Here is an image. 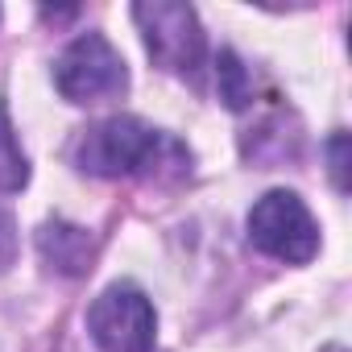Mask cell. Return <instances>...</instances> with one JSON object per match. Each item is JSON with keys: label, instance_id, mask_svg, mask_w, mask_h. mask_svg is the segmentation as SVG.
I'll return each mask as SVG.
<instances>
[{"label": "cell", "instance_id": "cell-1", "mask_svg": "<svg viewBox=\"0 0 352 352\" xmlns=\"http://www.w3.org/2000/svg\"><path fill=\"white\" fill-rule=\"evenodd\" d=\"M75 166L96 179H129V174H145V179H162V174H187L191 153L174 141L170 133L137 120V116H108L75 137L71 149Z\"/></svg>", "mask_w": 352, "mask_h": 352}, {"label": "cell", "instance_id": "cell-2", "mask_svg": "<svg viewBox=\"0 0 352 352\" xmlns=\"http://www.w3.org/2000/svg\"><path fill=\"white\" fill-rule=\"evenodd\" d=\"M133 21L141 30L149 58L162 71L187 79L204 67L208 42L191 5H183V0H141V5H133Z\"/></svg>", "mask_w": 352, "mask_h": 352}, {"label": "cell", "instance_id": "cell-3", "mask_svg": "<svg viewBox=\"0 0 352 352\" xmlns=\"http://www.w3.org/2000/svg\"><path fill=\"white\" fill-rule=\"evenodd\" d=\"M249 241L286 265H307L319 253V228L294 191H265L249 212Z\"/></svg>", "mask_w": 352, "mask_h": 352}, {"label": "cell", "instance_id": "cell-4", "mask_svg": "<svg viewBox=\"0 0 352 352\" xmlns=\"http://www.w3.org/2000/svg\"><path fill=\"white\" fill-rule=\"evenodd\" d=\"M54 87L71 104H100L129 87V71L104 34H79L54 63Z\"/></svg>", "mask_w": 352, "mask_h": 352}, {"label": "cell", "instance_id": "cell-5", "mask_svg": "<svg viewBox=\"0 0 352 352\" xmlns=\"http://www.w3.org/2000/svg\"><path fill=\"white\" fill-rule=\"evenodd\" d=\"M87 331L104 352H149L157 315H153V302L145 298V290L116 282L87 307Z\"/></svg>", "mask_w": 352, "mask_h": 352}, {"label": "cell", "instance_id": "cell-6", "mask_svg": "<svg viewBox=\"0 0 352 352\" xmlns=\"http://www.w3.org/2000/svg\"><path fill=\"white\" fill-rule=\"evenodd\" d=\"M38 253H42V261H46L54 274H63V278H83V274L96 265L100 245H96V236H91L87 228H79V224L46 220V224L38 228Z\"/></svg>", "mask_w": 352, "mask_h": 352}, {"label": "cell", "instance_id": "cell-7", "mask_svg": "<svg viewBox=\"0 0 352 352\" xmlns=\"http://www.w3.org/2000/svg\"><path fill=\"white\" fill-rule=\"evenodd\" d=\"M25 183H30V157L17 141L9 108L0 104V195H17Z\"/></svg>", "mask_w": 352, "mask_h": 352}, {"label": "cell", "instance_id": "cell-8", "mask_svg": "<svg viewBox=\"0 0 352 352\" xmlns=\"http://www.w3.org/2000/svg\"><path fill=\"white\" fill-rule=\"evenodd\" d=\"M216 83H220V100H224L232 112L249 108V100H253V79H249L245 63H241L232 50H220V58H216Z\"/></svg>", "mask_w": 352, "mask_h": 352}, {"label": "cell", "instance_id": "cell-9", "mask_svg": "<svg viewBox=\"0 0 352 352\" xmlns=\"http://www.w3.org/2000/svg\"><path fill=\"white\" fill-rule=\"evenodd\" d=\"M327 157H331V183L340 195H348V133H336L327 141Z\"/></svg>", "mask_w": 352, "mask_h": 352}, {"label": "cell", "instance_id": "cell-10", "mask_svg": "<svg viewBox=\"0 0 352 352\" xmlns=\"http://www.w3.org/2000/svg\"><path fill=\"white\" fill-rule=\"evenodd\" d=\"M17 261V220L9 208H0V274Z\"/></svg>", "mask_w": 352, "mask_h": 352}, {"label": "cell", "instance_id": "cell-11", "mask_svg": "<svg viewBox=\"0 0 352 352\" xmlns=\"http://www.w3.org/2000/svg\"><path fill=\"white\" fill-rule=\"evenodd\" d=\"M323 352H344V348H340V344H331V348H323Z\"/></svg>", "mask_w": 352, "mask_h": 352}]
</instances>
